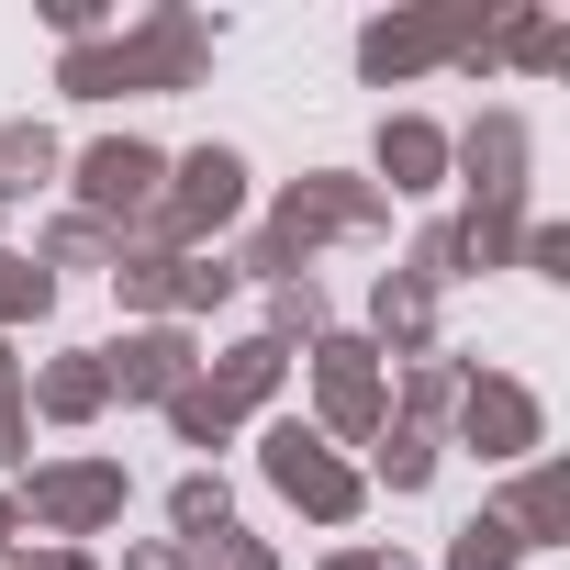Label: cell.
<instances>
[{"instance_id":"obj_6","label":"cell","mask_w":570,"mask_h":570,"mask_svg":"<svg viewBox=\"0 0 570 570\" xmlns=\"http://www.w3.org/2000/svg\"><path fill=\"white\" fill-rule=\"evenodd\" d=\"M459 448H481V459H537V436H548V414H537V392L525 381H459Z\"/></svg>"},{"instance_id":"obj_3","label":"cell","mask_w":570,"mask_h":570,"mask_svg":"<svg viewBox=\"0 0 570 570\" xmlns=\"http://www.w3.org/2000/svg\"><path fill=\"white\" fill-rule=\"evenodd\" d=\"M257 470H268V492H279V503H303L314 525H358V503H370V481H358V470H347L303 414H279V425L257 436Z\"/></svg>"},{"instance_id":"obj_7","label":"cell","mask_w":570,"mask_h":570,"mask_svg":"<svg viewBox=\"0 0 570 570\" xmlns=\"http://www.w3.org/2000/svg\"><path fill=\"white\" fill-rule=\"evenodd\" d=\"M23 403H35V425H101V414H112L101 347H57V358H35V370H23Z\"/></svg>"},{"instance_id":"obj_5","label":"cell","mask_w":570,"mask_h":570,"mask_svg":"<svg viewBox=\"0 0 570 570\" xmlns=\"http://www.w3.org/2000/svg\"><path fill=\"white\" fill-rule=\"evenodd\" d=\"M101 381H112V403H168L202 381V347H190V325H124L101 347Z\"/></svg>"},{"instance_id":"obj_14","label":"cell","mask_w":570,"mask_h":570,"mask_svg":"<svg viewBox=\"0 0 570 570\" xmlns=\"http://www.w3.org/2000/svg\"><path fill=\"white\" fill-rule=\"evenodd\" d=\"M436 168H448L436 124H381V179L392 190H436Z\"/></svg>"},{"instance_id":"obj_19","label":"cell","mask_w":570,"mask_h":570,"mask_svg":"<svg viewBox=\"0 0 570 570\" xmlns=\"http://www.w3.org/2000/svg\"><path fill=\"white\" fill-rule=\"evenodd\" d=\"M514 559H525V548H514L503 514H470V525L448 537V570H514Z\"/></svg>"},{"instance_id":"obj_18","label":"cell","mask_w":570,"mask_h":570,"mask_svg":"<svg viewBox=\"0 0 570 570\" xmlns=\"http://www.w3.org/2000/svg\"><path fill=\"white\" fill-rule=\"evenodd\" d=\"M168 436H179V448H235V414L190 381V392H168Z\"/></svg>"},{"instance_id":"obj_22","label":"cell","mask_w":570,"mask_h":570,"mask_svg":"<svg viewBox=\"0 0 570 570\" xmlns=\"http://www.w3.org/2000/svg\"><path fill=\"white\" fill-rule=\"evenodd\" d=\"M35 459V403H0V470Z\"/></svg>"},{"instance_id":"obj_17","label":"cell","mask_w":570,"mask_h":570,"mask_svg":"<svg viewBox=\"0 0 570 570\" xmlns=\"http://www.w3.org/2000/svg\"><path fill=\"white\" fill-rule=\"evenodd\" d=\"M370 448H381V459H370V470H381V481H392V492H425V481H436V436H414V425H381V436H370Z\"/></svg>"},{"instance_id":"obj_12","label":"cell","mask_w":570,"mask_h":570,"mask_svg":"<svg viewBox=\"0 0 570 570\" xmlns=\"http://www.w3.org/2000/svg\"><path fill=\"white\" fill-rule=\"evenodd\" d=\"M57 190V135L46 124H0V202H35Z\"/></svg>"},{"instance_id":"obj_4","label":"cell","mask_w":570,"mask_h":570,"mask_svg":"<svg viewBox=\"0 0 570 570\" xmlns=\"http://www.w3.org/2000/svg\"><path fill=\"white\" fill-rule=\"evenodd\" d=\"M68 190H79L68 213H90V224L135 235V224L157 213V190H168V157H157V146H135V135H101V146L79 157V179H68Z\"/></svg>"},{"instance_id":"obj_23","label":"cell","mask_w":570,"mask_h":570,"mask_svg":"<svg viewBox=\"0 0 570 570\" xmlns=\"http://www.w3.org/2000/svg\"><path fill=\"white\" fill-rule=\"evenodd\" d=\"M124 570H190V548H179V537H135V548H124Z\"/></svg>"},{"instance_id":"obj_2","label":"cell","mask_w":570,"mask_h":570,"mask_svg":"<svg viewBox=\"0 0 570 570\" xmlns=\"http://www.w3.org/2000/svg\"><path fill=\"white\" fill-rule=\"evenodd\" d=\"M303 370H314V436L325 448H370L381 425H392V381H381V347L370 336H314L303 347Z\"/></svg>"},{"instance_id":"obj_10","label":"cell","mask_w":570,"mask_h":570,"mask_svg":"<svg viewBox=\"0 0 570 570\" xmlns=\"http://www.w3.org/2000/svg\"><path fill=\"white\" fill-rule=\"evenodd\" d=\"M503 525H514V548H559V537H570V481L537 459V470L503 492Z\"/></svg>"},{"instance_id":"obj_26","label":"cell","mask_w":570,"mask_h":570,"mask_svg":"<svg viewBox=\"0 0 570 570\" xmlns=\"http://www.w3.org/2000/svg\"><path fill=\"white\" fill-rule=\"evenodd\" d=\"M0 403H23V347L0 336Z\"/></svg>"},{"instance_id":"obj_20","label":"cell","mask_w":570,"mask_h":570,"mask_svg":"<svg viewBox=\"0 0 570 570\" xmlns=\"http://www.w3.org/2000/svg\"><path fill=\"white\" fill-rule=\"evenodd\" d=\"M292 336L303 347L325 336V292H314V279H279V292H268V347H292Z\"/></svg>"},{"instance_id":"obj_1","label":"cell","mask_w":570,"mask_h":570,"mask_svg":"<svg viewBox=\"0 0 570 570\" xmlns=\"http://www.w3.org/2000/svg\"><path fill=\"white\" fill-rule=\"evenodd\" d=\"M12 503H23V537L46 525L57 548H90V537H112V525H124L135 481H124V459H35Z\"/></svg>"},{"instance_id":"obj_13","label":"cell","mask_w":570,"mask_h":570,"mask_svg":"<svg viewBox=\"0 0 570 570\" xmlns=\"http://www.w3.org/2000/svg\"><path fill=\"white\" fill-rule=\"evenodd\" d=\"M112 257H124V235H112V224H90V213H57V224H46V246H35V268H46V279H57V268H112Z\"/></svg>"},{"instance_id":"obj_25","label":"cell","mask_w":570,"mask_h":570,"mask_svg":"<svg viewBox=\"0 0 570 570\" xmlns=\"http://www.w3.org/2000/svg\"><path fill=\"white\" fill-rule=\"evenodd\" d=\"M12 570H101L90 548H35V559H12Z\"/></svg>"},{"instance_id":"obj_9","label":"cell","mask_w":570,"mask_h":570,"mask_svg":"<svg viewBox=\"0 0 570 570\" xmlns=\"http://www.w3.org/2000/svg\"><path fill=\"white\" fill-rule=\"evenodd\" d=\"M370 325H381V358H425V336H436V292L392 268L381 292H370Z\"/></svg>"},{"instance_id":"obj_15","label":"cell","mask_w":570,"mask_h":570,"mask_svg":"<svg viewBox=\"0 0 570 570\" xmlns=\"http://www.w3.org/2000/svg\"><path fill=\"white\" fill-rule=\"evenodd\" d=\"M46 303H57V279L23 257V246H0V336H23V325H46Z\"/></svg>"},{"instance_id":"obj_8","label":"cell","mask_w":570,"mask_h":570,"mask_svg":"<svg viewBox=\"0 0 570 570\" xmlns=\"http://www.w3.org/2000/svg\"><path fill=\"white\" fill-rule=\"evenodd\" d=\"M279 381H292V347H268V336H235L224 358H202V392L246 425V414H268L279 403Z\"/></svg>"},{"instance_id":"obj_24","label":"cell","mask_w":570,"mask_h":570,"mask_svg":"<svg viewBox=\"0 0 570 570\" xmlns=\"http://www.w3.org/2000/svg\"><path fill=\"white\" fill-rule=\"evenodd\" d=\"M325 570H414V559H392V548H336Z\"/></svg>"},{"instance_id":"obj_27","label":"cell","mask_w":570,"mask_h":570,"mask_svg":"<svg viewBox=\"0 0 570 570\" xmlns=\"http://www.w3.org/2000/svg\"><path fill=\"white\" fill-rule=\"evenodd\" d=\"M12 537H23V503H12V492H0V559H12Z\"/></svg>"},{"instance_id":"obj_11","label":"cell","mask_w":570,"mask_h":570,"mask_svg":"<svg viewBox=\"0 0 570 570\" xmlns=\"http://www.w3.org/2000/svg\"><path fill=\"white\" fill-rule=\"evenodd\" d=\"M235 525V492H224V470H190V481H168V537L179 548H202V537H224Z\"/></svg>"},{"instance_id":"obj_16","label":"cell","mask_w":570,"mask_h":570,"mask_svg":"<svg viewBox=\"0 0 570 570\" xmlns=\"http://www.w3.org/2000/svg\"><path fill=\"white\" fill-rule=\"evenodd\" d=\"M436 414H459V370H448V358H414V381H403V414H392V425L436 436Z\"/></svg>"},{"instance_id":"obj_21","label":"cell","mask_w":570,"mask_h":570,"mask_svg":"<svg viewBox=\"0 0 570 570\" xmlns=\"http://www.w3.org/2000/svg\"><path fill=\"white\" fill-rule=\"evenodd\" d=\"M190 570H279V548H268V537H246V525H224V537H202V548H190Z\"/></svg>"}]
</instances>
